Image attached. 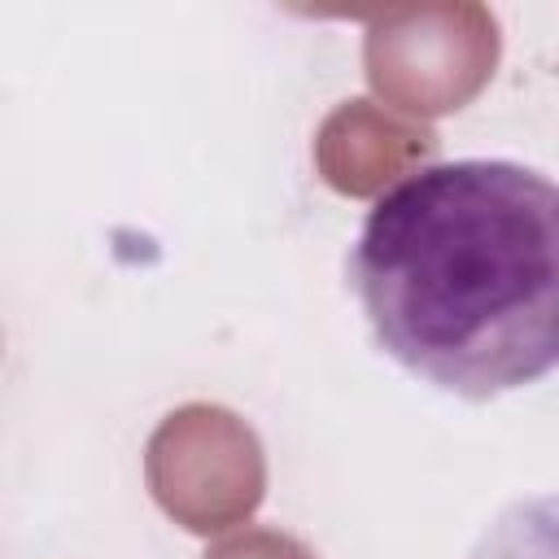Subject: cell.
<instances>
[{
    "mask_svg": "<svg viewBox=\"0 0 559 559\" xmlns=\"http://www.w3.org/2000/svg\"><path fill=\"white\" fill-rule=\"evenodd\" d=\"M376 345L415 380L489 402L559 371V183L507 157L389 183L349 249Z\"/></svg>",
    "mask_w": 559,
    "mask_h": 559,
    "instance_id": "6da1fadb",
    "label": "cell"
},
{
    "mask_svg": "<svg viewBox=\"0 0 559 559\" xmlns=\"http://www.w3.org/2000/svg\"><path fill=\"white\" fill-rule=\"evenodd\" d=\"M467 559H559V493L507 502L476 537Z\"/></svg>",
    "mask_w": 559,
    "mask_h": 559,
    "instance_id": "7a4b0ae2",
    "label": "cell"
}]
</instances>
